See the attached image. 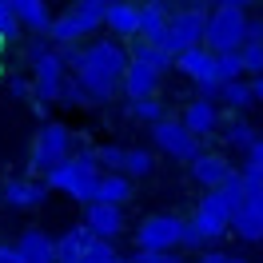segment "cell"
Segmentation results:
<instances>
[{"mask_svg":"<svg viewBox=\"0 0 263 263\" xmlns=\"http://www.w3.org/2000/svg\"><path fill=\"white\" fill-rule=\"evenodd\" d=\"M104 28L116 40H132L140 36V0H112L104 8Z\"/></svg>","mask_w":263,"mask_h":263,"instance_id":"16","label":"cell"},{"mask_svg":"<svg viewBox=\"0 0 263 263\" xmlns=\"http://www.w3.org/2000/svg\"><path fill=\"white\" fill-rule=\"evenodd\" d=\"M12 16H16L20 32H32V36H44L52 24V4L48 0H8Z\"/></svg>","mask_w":263,"mask_h":263,"instance_id":"19","label":"cell"},{"mask_svg":"<svg viewBox=\"0 0 263 263\" xmlns=\"http://www.w3.org/2000/svg\"><path fill=\"white\" fill-rule=\"evenodd\" d=\"M128 180H148L152 172H156V152L148 148H128L124 152V167H120Z\"/></svg>","mask_w":263,"mask_h":263,"instance_id":"27","label":"cell"},{"mask_svg":"<svg viewBox=\"0 0 263 263\" xmlns=\"http://www.w3.org/2000/svg\"><path fill=\"white\" fill-rule=\"evenodd\" d=\"M128 116L136 120V124H148V128H152V124H160V120L167 116V104H164L160 96H148V100H132V104H128Z\"/></svg>","mask_w":263,"mask_h":263,"instance_id":"28","label":"cell"},{"mask_svg":"<svg viewBox=\"0 0 263 263\" xmlns=\"http://www.w3.org/2000/svg\"><path fill=\"white\" fill-rule=\"evenodd\" d=\"M223 128V144H228L231 152H247L251 144H255V124H247L243 116H235V120H228V124H219Z\"/></svg>","mask_w":263,"mask_h":263,"instance_id":"24","label":"cell"},{"mask_svg":"<svg viewBox=\"0 0 263 263\" xmlns=\"http://www.w3.org/2000/svg\"><path fill=\"white\" fill-rule=\"evenodd\" d=\"M203 28H208V4L180 8V12H172L167 28L160 32V40H156V48L167 52V56H180L183 48H196V44H203Z\"/></svg>","mask_w":263,"mask_h":263,"instance_id":"6","label":"cell"},{"mask_svg":"<svg viewBox=\"0 0 263 263\" xmlns=\"http://www.w3.org/2000/svg\"><path fill=\"white\" fill-rule=\"evenodd\" d=\"M247 199L231 212V235L239 243H263V183L243 176Z\"/></svg>","mask_w":263,"mask_h":263,"instance_id":"10","label":"cell"},{"mask_svg":"<svg viewBox=\"0 0 263 263\" xmlns=\"http://www.w3.org/2000/svg\"><path fill=\"white\" fill-rule=\"evenodd\" d=\"M132 263H187L180 251H136Z\"/></svg>","mask_w":263,"mask_h":263,"instance_id":"38","label":"cell"},{"mask_svg":"<svg viewBox=\"0 0 263 263\" xmlns=\"http://www.w3.org/2000/svg\"><path fill=\"white\" fill-rule=\"evenodd\" d=\"M124 152H128V148H120V144H96L100 172H120V167H124Z\"/></svg>","mask_w":263,"mask_h":263,"instance_id":"33","label":"cell"},{"mask_svg":"<svg viewBox=\"0 0 263 263\" xmlns=\"http://www.w3.org/2000/svg\"><path fill=\"white\" fill-rule=\"evenodd\" d=\"M196 263H228V251H219V247H203L196 255Z\"/></svg>","mask_w":263,"mask_h":263,"instance_id":"41","label":"cell"},{"mask_svg":"<svg viewBox=\"0 0 263 263\" xmlns=\"http://www.w3.org/2000/svg\"><path fill=\"white\" fill-rule=\"evenodd\" d=\"M4 44H8V40H0V56H4Z\"/></svg>","mask_w":263,"mask_h":263,"instance_id":"49","label":"cell"},{"mask_svg":"<svg viewBox=\"0 0 263 263\" xmlns=\"http://www.w3.org/2000/svg\"><path fill=\"white\" fill-rule=\"evenodd\" d=\"M20 263H56V239L44 228H24L12 243Z\"/></svg>","mask_w":263,"mask_h":263,"instance_id":"15","label":"cell"},{"mask_svg":"<svg viewBox=\"0 0 263 263\" xmlns=\"http://www.w3.org/2000/svg\"><path fill=\"white\" fill-rule=\"evenodd\" d=\"M96 183H100V164H96V148H88V144L72 148L68 160H60L56 167L44 172V187L76 199V203H92L96 199Z\"/></svg>","mask_w":263,"mask_h":263,"instance_id":"2","label":"cell"},{"mask_svg":"<svg viewBox=\"0 0 263 263\" xmlns=\"http://www.w3.org/2000/svg\"><path fill=\"white\" fill-rule=\"evenodd\" d=\"M128 60H144V64L152 68H160V72H172V56L167 52H160L152 40H144V36H132V44H128Z\"/></svg>","mask_w":263,"mask_h":263,"instance_id":"25","label":"cell"},{"mask_svg":"<svg viewBox=\"0 0 263 263\" xmlns=\"http://www.w3.org/2000/svg\"><path fill=\"white\" fill-rule=\"evenodd\" d=\"M152 148L160 152V156H167V160H176V164H192L199 152H203V140H196L192 132L183 128L180 120H172V116H164L160 124H152Z\"/></svg>","mask_w":263,"mask_h":263,"instance_id":"8","label":"cell"},{"mask_svg":"<svg viewBox=\"0 0 263 263\" xmlns=\"http://www.w3.org/2000/svg\"><path fill=\"white\" fill-rule=\"evenodd\" d=\"M239 64H243V76H263V44L243 40L239 44Z\"/></svg>","mask_w":263,"mask_h":263,"instance_id":"32","label":"cell"},{"mask_svg":"<svg viewBox=\"0 0 263 263\" xmlns=\"http://www.w3.org/2000/svg\"><path fill=\"white\" fill-rule=\"evenodd\" d=\"M167 20H172V12H167L164 0H140V36L144 40H160V32L167 28Z\"/></svg>","mask_w":263,"mask_h":263,"instance_id":"21","label":"cell"},{"mask_svg":"<svg viewBox=\"0 0 263 263\" xmlns=\"http://www.w3.org/2000/svg\"><path fill=\"white\" fill-rule=\"evenodd\" d=\"M88 239H92V231L84 228V223H72V228L56 239V263H80Z\"/></svg>","mask_w":263,"mask_h":263,"instance_id":"22","label":"cell"},{"mask_svg":"<svg viewBox=\"0 0 263 263\" xmlns=\"http://www.w3.org/2000/svg\"><path fill=\"white\" fill-rule=\"evenodd\" d=\"M199 4H228V8H251L255 0H199Z\"/></svg>","mask_w":263,"mask_h":263,"instance_id":"43","label":"cell"},{"mask_svg":"<svg viewBox=\"0 0 263 263\" xmlns=\"http://www.w3.org/2000/svg\"><path fill=\"white\" fill-rule=\"evenodd\" d=\"M180 124H183L187 132H192L196 140H208V136H215V132H219L223 116H219V104H215V100L196 96V100H187V104H183Z\"/></svg>","mask_w":263,"mask_h":263,"instance_id":"13","label":"cell"},{"mask_svg":"<svg viewBox=\"0 0 263 263\" xmlns=\"http://www.w3.org/2000/svg\"><path fill=\"white\" fill-rule=\"evenodd\" d=\"M215 192H219V199H223V203H228L231 212H235V208H239V203L247 199V183H243V172H231V176H228L223 183H219Z\"/></svg>","mask_w":263,"mask_h":263,"instance_id":"29","label":"cell"},{"mask_svg":"<svg viewBox=\"0 0 263 263\" xmlns=\"http://www.w3.org/2000/svg\"><path fill=\"white\" fill-rule=\"evenodd\" d=\"M231 172H235V167H231V160L223 152H199L196 160H192V180H196L203 192H215Z\"/></svg>","mask_w":263,"mask_h":263,"instance_id":"18","label":"cell"},{"mask_svg":"<svg viewBox=\"0 0 263 263\" xmlns=\"http://www.w3.org/2000/svg\"><path fill=\"white\" fill-rule=\"evenodd\" d=\"M4 88H8L12 100H32V80H28V76H8Z\"/></svg>","mask_w":263,"mask_h":263,"instance_id":"39","label":"cell"},{"mask_svg":"<svg viewBox=\"0 0 263 263\" xmlns=\"http://www.w3.org/2000/svg\"><path fill=\"white\" fill-rule=\"evenodd\" d=\"M243 40H251V44H263V16H247Z\"/></svg>","mask_w":263,"mask_h":263,"instance_id":"40","label":"cell"},{"mask_svg":"<svg viewBox=\"0 0 263 263\" xmlns=\"http://www.w3.org/2000/svg\"><path fill=\"white\" fill-rule=\"evenodd\" d=\"M219 84H231V80H243V64H239V52H219L215 56V72H212Z\"/></svg>","mask_w":263,"mask_h":263,"instance_id":"30","label":"cell"},{"mask_svg":"<svg viewBox=\"0 0 263 263\" xmlns=\"http://www.w3.org/2000/svg\"><path fill=\"white\" fill-rule=\"evenodd\" d=\"M104 28V8L88 4V0H76L60 12H52V24H48V44L52 48H72L80 40H92V36Z\"/></svg>","mask_w":263,"mask_h":263,"instance_id":"4","label":"cell"},{"mask_svg":"<svg viewBox=\"0 0 263 263\" xmlns=\"http://www.w3.org/2000/svg\"><path fill=\"white\" fill-rule=\"evenodd\" d=\"M116 259V243H108V239H88V247H84L80 263H112Z\"/></svg>","mask_w":263,"mask_h":263,"instance_id":"34","label":"cell"},{"mask_svg":"<svg viewBox=\"0 0 263 263\" xmlns=\"http://www.w3.org/2000/svg\"><path fill=\"white\" fill-rule=\"evenodd\" d=\"M68 72L80 80V88L88 92L92 104H108L112 96H120V84H124V68H128V48L112 40V36H100L88 44H72L60 48Z\"/></svg>","mask_w":263,"mask_h":263,"instance_id":"1","label":"cell"},{"mask_svg":"<svg viewBox=\"0 0 263 263\" xmlns=\"http://www.w3.org/2000/svg\"><path fill=\"white\" fill-rule=\"evenodd\" d=\"M24 56H28V64H32V104H40V108H52L56 100H60V88H64L68 80V64L64 56H60V48H52L48 36H32L28 40V48H24Z\"/></svg>","mask_w":263,"mask_h":263,"instance_id":"3","label":"cell"},{"mask_svg":"<svg viewBox=\"0 0 263 263\" xmlns=\"http://www.w3.org/2000/svg\"><path fill=\"white\" fill-rule=\"evenodd\" d=\"M243 28H247V12L243 8H228V4H215L208 12V28H203V48L208 52H239L243 44Z\"/></svg>","mask_w":263,"mask_h":263,"instance_id":"7","label":"cell"},{"mask_svg":"<svg viewBox=\"0 0 263 263\" xmlns=\"http://www.w3.org/2000/svg\"><path fill=\"white\" fill-rule=\"evenodd\" d=\"M215 104L231 108L235 116H239V112H247V108H255V100H251V84H247V80H231V84H223V88H219V100H215Z\"/></svg>","mask_w":263,"mask_h":263,"instance_id":"26","label":"cell"},{"mask_svg":"<svg viewBox=\"0 0 263 263\" xmlns=\"http://www.w3.org/2000/svg\"><path fill=\"white\" fill-rule=\"evenodd\" d=\"M251 100H255V108H263V76H251Z\"/></svg>","mask_w":263,"mask_h":263,"instance_id":"42","label":"cell"},{"mask_svg":"<svg viewBox=\"0 0 263 263\" xmlns=\"http://www.w3.org/2000/svg\"><path fill=\"white\" fill-rule=\"evenodd\" d=\"M88 4H96V8H108V4H112V0H88Z\"/></svg>","mask_w":263,"mask_h":263,"instance_id":"47","label":"cell"},{"mask_svg":"<svg viewBox=\"0 0 263 263\" xmlns=\"http://www.w3.org/2000/svg\"><path fill=\"white\" fill-rule=\"evenodd\" d=\"M0 199L12 212H36L48 199V187H44V180H8L0 187Z\"/></svg>","mask_w":263,"mask_h":263,"instance_id":"17","label":"cell"},{"mask_svg":"<svg viewBox=\"0 0 263 263\" xmlns=\"http://www.w3.org/2000/svg\"><path fill=\"white\" fill-rule=\"evenodd\" d=\"M228 263H251V259H243V255H228Z\"/></svg>","mask_w":263,"mask_h":263,"instance_id":"46","label":"cell"},{"mask_svg":"<svg viewBox=\"0 0 263 263\" xmlns=\"http://www.w3.org/2000/svg\"><path fill=\"white\" fill-rule=\"evenodd\" d=\"M84 228L92 231L96 239H108V243H116L124 231H128V215H124V208L120 203H104V199H92V203H84Z\"/></svg>","mask_w":263,"mask_h":263,"instance_id":"12","label":"cell"},{"mask_svg":"<svg viewBox=\"0 0 263 263\" xmlns=\"http://www.w3.org/2000/svg\"><path fill=\"white\" fill-rule=\"evenodd\" d=\"M96 199H104V203H128L132 199V180L124 176V172H100V183H96Z\"/></svg>","mask_w":263,"mask_h":263,"instance_id":"23","label":"cell"},{"mask_svg":"<svg viewBox=\"0 0 263 263\" xmlns=\"http://www.w3.org/2000/svg\"><path fill=\"white\" fill-rule=\"evenodd\" d=\"M160 84H164V72L160 68L144 64V60H128V68H124V84H120V96L132 100H148L160 92Z\"/></svg>","mask_w":263,"mask_h":263,"instance_id":"14","label":"cell"},{"mask_svg":"<svg viewBox=\"0 0 263 263\" xmlns=\"http://www.w3.org/2000/svg\"><path fill=\"white\" fill-rule=\"evenodd\" d=\"M167 12H180V8H192V4H199V0H164Z\"/></svg>","mask_w":263,"mask_h":263,"instance_id":"45","label":"cell"},{"mask_svg":"<svg viewBox=\"0 0 263 263\" xmlns=\"http://www.w3.org/2000/svg\"><path fill=\"white\" fill-rule=\"evenodd\" d=\"M112 263H132V259H124V255H116V259H112Z\"/></svg>","mask_w":263,"mask_h":263,"instance_id":"48","label":"cell"},{"mask_svg":"<svg viewBox=\"0 0 263 263\" xmlns=\"http://www.w3.org/2000/svg\"><path fill=\"white\" fill-rule=\"evenodd\" d=\"M60 108H92V100H88V92L80 88V80L68 72V80H64V88H60V100H56Z\"/></svg>","mask_w":263,"mask_h":263,"instance_id":"31","label":"cell"},{"mask_svg":"<svg viewBox=\"0 0 263 263\" xmlns=\"http://www.w3.org/2000/svg\"><path fill=\"white\" fill-rule=\"evenodd\" d=\"M0 263H20L16 251H12V243H0Z\"/></svg>","mask_w":263,"mask_h":263,"instance_id":"44","label":"cell"},{"mask_svg":"<svg viewBox=\"0 0 263 263\" xmlns=\"http://www.w3.org/2000/svg\"><path fill=\"white\" fill-rule=\"evenodd\" d=\"M180 228L183 219L172 212L144 215L136 223V251H176L180 247Z\"/></svg>","mask_w":263,"mask_h":263,"instance_id":"9","label":"cell"},{"mask_svg":"<svg viewBox=\"0 0 263 263\" xmlns=\"http://www.w3.org/2000/svg\"><path fill=\"white\" fill-rule=\"evenodd\" d=\"M72 136H76V132L68 128V124H60V120H40V128H36V136H32V148H28V167L44 176L48 167L68 160L72 148H76Z\"/></svg>","mask_w":263,"mask_h":263,"instance_id":"5","label":"cell"},{"mask_svg":"<svg viewBox=\"0 0 263 263\" xmlns=\"http://www.w3.org/2000/svg\"><path fill=\"white\" fill-rule=\"evenodd\" d=\"M192 223L203 231V239L212 247V243H219L223 235H231V208L219 199V192H203L199 203H196V212H192Z\"/></svg>","mask_w":263,"mask_h":263,"instance_id":"11","label":"cell"},{"mask_svg":"<svg viewBox=\"0 0 263 263\" xmlns=\"http://www.w3.org/2000/svg\"><path fill=\"white\" fill-rule=\"evenodd\" d=\"M203 247H208V239H203V231L196 228V223H192V219H183V228H180V247H176V251H203Z\"/></svg>","mask_w":263,"mask_h":263,"instance_id":"35","label":"cell"},{"mask_svg":"<svg viewBox=\"0 0 263 263\" xmlns=\"http://www.w3.org/2000/svg\"><path fill=\"white\" fill-rule=\"evenodd\" d=\"M172 68L180 72V76H187V80H208L215 72V52H208L203 44H196V48H183L180 56H172Z\"/></svg>","mask_w":263,"mask_h":263,"instance_id":"20","label":"cell"},{"mask_svg":"<svg viewBox=\"0 0 263 263\" xmlns=\"http://www.w3.org/2000/svg\"><path fill=\"white\" fill-rule=\"evenodd\" d=\"M247 156V164H243V176H251V180H259L263 183V132L255 136V144L243 152Z\"/></svg>","mask_w":263,"mask_h":263,"instance_id":"36","label":"cell"},{"mask_svg":"<svg viewBox=\"0 0 263 263\" xmlns=\"http://www.w3.org/2000/svg\"><path fill=\"white\" fill-rule=\"evenodd\" d=\"M16 36H20V24L8 8V0H0V40H16Z\"/></svg>","mask_w":263,"mask_h":263,"instance_id":"37","label":"cell"}]
</instances>
